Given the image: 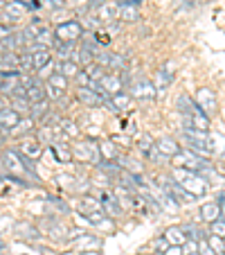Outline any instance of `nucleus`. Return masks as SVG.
Wrapping results in <instances>:
<instances>
[{
  "label": "nucleus",
  "instance_id": "nucleus-48",
  "mask_svg": "<svg viewBox=\"0 0 225 255\" xmlns=\"http://www.w3.org/2000/svg\"><path fill=\"white\" fill-rule=\"evenodd\" d=\"M0 251H5V244H0Z\"/></svg>",
  "mask_w": 225,
  "mask_h": 255
},
{
  "label": "nucleus",
  "instance_id": "nucleus-30",
  "mask_svg": "<svg viewBox=\"0 0 225 255\" xmlns=\"http://www.w3.org/2000/svg\"><path fill=\"white\" fill-rule=\"evenodd\" d=\"M180 228H182V233H185V237H187V240L201 242L203 237H205V235H203V231L196 226V224H185V226H180Z\"/></svg>",
  "mask_w": 225,
  "mask_h": 255
},
{
  "label": "nucleus",
  "instance_id": "nucleus-45",
  "mask_svg": "<svg viewBox=\"0 0 225 255\" xmlns=\"http://www.w3.org/2000/svg\"><path fill=\"white\" fill-rule=\"evenodd\" d=\"M11 34V29H9V25H5V23H0V41L2 39H7Z\"/></svg>",
  "mask_w": 225,
  "mask_h": 255
},
{
  "label": "nucleus",
  "instance_id": "nucleus-28",
  "mask_svg": "<svg viewBox=\"0 0 225 255\" xmlns=\"http://www.w3.org/2000/svg\"><path fill=\"white\" fill-rule=\"evenodd\" d=\"M20 154L27 156V158H36V156H41V144L34 142V140H25L20 144Z\"/></svg>",
  "mask_w": 225,
  "mask_h": 255
},
{
  "label": "nucleus",
  "instance_id": "nucleus-29",
  "mask_svg": "<svg viewBox=\"0 0 225 255\" xmlns=\"http://www.w3.org/2000/svg\"><path fill=\"white\" fill-rule=\"evenodd\" d=\"M9 102H11V109H14V111H18L20 116L32 111V102H29L27 97H9Z\"/></svg>",
  "mask_w": 225,
  "mask_h": 255
},
{
  "label": "nucleus",
  "instance_id": "nucleus-47",
  "mask_svg": "<svg viewBox=\"0 0 225 255\" xmlns=\"http://www.w3.org/2000/svg\"><path fill=\"white\" fill-rule=\"evenodd\" d=\"M7 2H9V0H0V7L5 9V7H7Z\"/></svg>",
  "mask_w": 225,
  "mask_h": 255
},
{
  "label": "nucleus",
  "instance_id": "nucleus-34",
  "mask_svg": "<svg viewBox=\"0 0 225 255\" xmlns=\"http://www.w3.org/2000/svg\"><path fill=\"white\" fill-rule=\"evenodd\" d=\"M48 233H50V237H54V240H61V237H66V226H63L61 222H52L50 224V228H48Z\"/></svg>",
  "mask_w": 225,
  "mask_h": 255
},
{
  "label": "nucleus",
  "instance_id": "nucleus-16",
  "mask_svg": "<svg viewBox=\"0 0 225 255\" xmlns=\"http://www.w3.org/2000/svg\"><path fill=\"white\" fill-rule=\"evenodd\" d=\"M99 201L108 217H117L122 212V206H120V201H117V197L113 192H108V190H104V192L99 194Z\"/></svg>",
  "mask_w": 225,
  "mask_h": 255
},
{
  "label": "nucleus",
  "instance_id": "nucleus-1",
  "mask_svg": "<svg viewBox=\"0 0 225 255\" xmlns=\"http://www.w3.org/2000/svg\"><path fill=\"white\" fill-rule=\"evenodd\" d=\"M171 178L176 183H180L187 192L192 194L194 199L196 197H203V194L210 190V183L207 178H203L198 172H189V169H182V167H173L171 169Z\"/></svg>",
  "mask_w": 225,
  "mask_h": 255
},
{
  "label": "nucleus",
  "instance_id": "nucleus-49",
  "mask_svg": "<svg viewBox=\"0 0 225 255\" xmlns=\"http://www.w3.org/2000/svg\"><path fill=\"white\" fill-rule=\"evenodd\" d=\"M189 255H198V253H189Z\"/></svg>",
  "mask_w": 225,
  "mask_h": 255
},
{
  "label": "nucleus",
  "instance_id": "nucleus-17",
  "mask_svg": "<svg viewBox=\"0 0 225 255\" xmlns=\"http://www.w3.org/2000/svg\"><path fill=\"white\" fill-rule=\"evenodd\" d=\"M77 100L81 102V104L90 106V109H95V106H101V104H104V100H101V97L97 95V93L92 91L90 86H79V88H77Z\"/></svg>",
  "mask_w": 225,
  "mask_h": 255
},
{
  "label": "nucleus",
  "instance_id": "nucleus-44",
  "mask_svg": "<svg viewBox=\"0 0 225 255\" xmlns=\"http://www.w3.org/2000/svg\"><path fill=\"white\" fill-rule=\"evenodd\" d=\"M50 201H52V206H54V208H59L61 212H68V203H63L61 199H50Z\"/></svg>",
  "mask_w": 225,
  "mask_h": 255
},
{
  "label": "nucleus",
  "instance_id": "nucleus-46",
  "mask_svg": "<svg viewBox=\"0 0 225 255\" xmlns=\"http://www.w3.org/2000/svg\"><path fill=\"white\" fill-rule=\"evenodd\" d=\"M219 201H221V210L225 212V194H221V199H219Z\"/></svg>",
  "mask_w": 225,
  "mask_h": 255
},
{
  "label": "nucleus",
  "instance_id": "nucleus-8",
  "mask_svg": "<svg viewBox=\"0 0 225 255\" xmlns=\"http://www.w3.org/2000/svg\"><path fill=\"white\" fill-rule=\"evenodd\" d=\"M196 104L201 106V111L205 113V116H214L216 111H219V100H216V93L212 91V88H198L196 93Z\"/></svg>",
  "mask_w": 225,
  "mask_h": 255
},
{
  "label": "nucleus",
  "instance_id": "nucleus-11",
  "mask_svg": "<svg viewBox=\"0 0 225 255\" xmlns=\"http://www.w3.org/2000/svg\"><path fill=\"white\" fill-rule=\"evenodd\" d=\"M29 57H32V68L34 70H43L45 66H50L52 63V50L50 48H39V45H34L32 52H29Z\"/></svg>",
  "mask_w": 225,
  "mask_h": 255
},
{
  "label": "nucleus",
  "instance_id": "nucleus-19",
  "mask_svg": "<svg viewBox=\"0 0 225 255\" xmlns=\"http://www.w3.org/2000/svg\"><path fill=\"white\" fill-rule=\"evenodd\" d=\"M221 215H223V210H221V203L219 201H207V203H203V206H201V219L205 224L216 222Z\"/></svg>",
  "mask_w": 225,
  "mask_h": 255
},
{
  "label": "nucleus",
  "instance_id": "nucleus-36",
  "mask_svg": "<svg viewBox=\"0 0 225 255\" xmlns=\"http://www.w3.org/2000/svg\"><path fill=\"white\" fill-rule=\"evenodd\" d=\"M210 246L216 251V255H223L225 253V237H219V235H212L210 240Z\"/></svg>",
  "mask_w": 225,
  "mask_h": 255
},
{
  "label": "nucleus",
  "instance_id": "nucleus-9",
  "mask_svg": "<svg viewBox=\"0 0 225 255\" xmlns=\"http://www.w3.org/2000/svg\"><path fill=\"white\" fill-rule=\"evenodd\" d=\"M72 156L86 160V163H95V165L101 163V151L95 142H81L77 147H72Z\"/></svg>",
  "mask_w": 225,
  "mask_h": 255
},
{
  "label": "nucleus",
  "instance_id": "nucleus-14",
  "mask_svg": "<svg viewBox=\"0 0 225 255\" xmlns=\"http://www.w3.org/2000/svg\"><path fill=\"white\" fill-rule=\"evenodd\" d=\"M155 147H158V151L164 156V158H173V156H178L182 151V147L178 144V140L169 138V135H162V138L155 142Z\"/></svg>",
  "mask_w": 225,
  "mask_h": 255
},
{
  "label": "nucleus",
  "instance_id": "nucleus-2",
  "mask_svg": "<svg viewBox=\"0 0 225 255\" xmlns=\"http://www.w3.org/2000/svg\"><path fill=\"white\" fill-rule=\"evenodd\" d=\"M182 142L187 144L185 149L194 151V154L203 156V158L214 156V151H212V133L210 131H207V133H201V131H185L182 129Z\"/></svg>",
  "mask_w": 225,
  "mask_h": 255
},
{
  "label": "nucleus",
  "instance_id": "nucleus-7",
  "mask_svg": "<svg viewBox=\"0 0 225 255\" xmlns=\"http://www.w3.org/2000/svg\"><path fill=\"white\" fill-rule=\"evenodd\" d=\"M27 11H29V5H25L23 0H9V2H7V7L2 9V23H5V25L20 23V20H25Z\"/></svg>",
  "mask_w": 225,
  "mask_h": 255
},
{
  "label": "nucleus",
  "instance_id": "nucleus-3",
  "mask_svg": "<svg viewBox=\"0 0 225 255\" xmlns=\"http://www.w3.org/2000/svg\"><path fill=\"white\" fill-rule=\"evenodd\" d=\"M173 167H182V169H189V172H210V163H207V158H203V156H198V154H194V151H189V149H185L182 147V151L178 156H173Z\"/></svg>",
  "mask_w": 225,
  "mask_h": 255
},
{
  "label": "nucleus",
  "instance_id": "nucleus-10",
  "mask_svg": "<svg viewBox=\"0 0 225 255\" xmlns=\"http://www.w3.org/2000/svg\"><path fill=\"white\" fill-rule=\"evenodd\" d=\"M153 84H155L158 95H164V93L171 88V84H173V66H171V63H167L164 68H160V70L155 72V75H153Z\"/></svg>",
  "mask_w": 225,
  "mask_h": 255
},
{
  "label": "nucleus",
  "instance_id": "nucleus-37",
  "mask_svg": "<svg viewBox=\"0 0 225 255\" xmlns=\"http://www.w3.org/2000/svg\"><path fill=\"white\" fill-rule=\"evenodd\" d=\"M61 129L66 131L70 138H77V135H79V127L75 125L72 120H68V118H66V120H61Z\"/></svg>",
  "mask_w": 225,
  "mask_h": 255
},
{
  "label": "nucleus",
  "instance_id": "nucleus-31",
  "mask_svg": "<svg viewBox=\"0 0 225 255\" xmlns=\"http://www.w3.org/2000/svg\"><path fill=\"white\" fill-rule=\"evenodd\" d=\"M212 151H214V156H219V158H225V138L223 135L212 133Z\"/></svg>",
  "mask_w": 225,
  "mask_h": 255
},
{
  "label": "nucleus",
  "instance_id": "nucleus-23",
  "mask_svg": "<svg viewBox=\"0 0 225 255\" xmlns=\"http://www.w3.org/2000/svg\"><path fill=\"white\" fill-rule=\"evenodd\" d=\"M27 100L32 102V104H36V102L45 100V86H43V84L34 79V82L27 86Z\"/></svg>",
  "mask_w": 225,
  "mask_h": 255
},
{
  "label": "nucleus",
  "instance_id": "nucleus-6",
  "mask_svg": "<svg viewBox=\"0 0 225 255\" xmlns=\"http://www.w3.org/2000/svg\"><path fill=\"white\" fill-rule=\"evenodd\" d=\"M182 129L207 133V131H210V116H205V113L201 111V106H198L196 111H192L189 116H182Z\"/></svg>",
  "mask_w": 225,
  "mask_h": 255
},
{
  "label": "nucleus",
  "instance_id": "nucleus-40",
  "mask_svg": "<svg viewBox=\"0 0 225 255\" xmlns=\"http://www.w3.org/2000/svg\"><path fill=\"white\" fill-rule=\"evenodd\" d=\"M198 255H216V251L210 246V242L201 240L198 242Z\"/></svg>",
  "mask_w": 225,
  "mask_h": 255
},
{
  "label": "nucleus",
  "instance_id": "nucleus-15",
  "mask_svg": "<svg viewBox=\"0 0 225 255\" xmlns=\"http://www.w3.org/2000/svg\"><path fill=\"white\" fill-rule=\"evenodd\" d=\"M101 88H104L106 93H108L110 97L115 95V93H120L122 88H124V79H122V75H117V72H110V75H104V77L99 79Z\"/></svg>",
  "mask_w": 225,
  "mask_h": 255
},
{
  "label": "nucleus",
  "instance_id": "nucleus-32",
  "mask_svg": "<svg viewBox=\"0 0 225 255\" xmlns=\"http://www.w3.org/2000/svg\"><path fill=\"white\" fill-rule=\"evenodd\" d=\"M48 111H50V104H48V100H41V102H36V104H32V118H45L48 116Z\"/></svg>",
  "mask_w": 225,
  "mask_h": 255
},
{
  "label": "nucleus",
  "instance_id": "nucleus-26",
  "mask_svg": "<svg viewBox=\"0 0 225 255\" xmlns=\"http://www.w3.org/2000/svg\"><path fill=\"white\" fill-rule=\"evenodd\" d=\"M99 151H101V160H108V163L120 158V151H117V147L110 142V140H106V142L99 144Z\"/></svg>",
  "mask_w": 225,
  "mask_h": 255
},
{
  "label": "nucleus",
  "instance_id": "nucleus-27",
  "mask_svg": "<svg viewBox=\"0 0 225 255\" xmlns=\"http://www.w3.org/2000/svg\"><path fill=\"white\" fill-rule=\"evenodd\" d=\"M131 102H133V97L129 95V93H124V91H120V93H115V95L110 97V104L115 106L117 111H126L131 106Z\"/></svg>",
  "mask_w": 225,
  "mask_h": 255
},
{
  "label": "nucleus",
  "instance_id": "nucleus-13",
  "mask_svg": "<svg viewBox=\"0 0 225 255\" xmlns=\"http://www.w3.org/2000/svg\"><path fill=\"white\" fill-rule=\"evenodd\" d=\"M120 20L122 23H138L140 20L138 0H122L120 2Z\"/></svg>",
  "mask_w": 225,
  "mask_h": 255
},
{
  "label": "nucleus",
  "instance_id": "nucleus-5",
  "mask_svg": "<svg viewBox=\"0 0 225 255\" xmlns=\"http://www.w3.org/2000/svg\"><path fill=\"white\" fill-rule=\"evenodd\" d=\"M54 39L59 43H77L83 39V27L79 20H66L54 27Z\"/></svg>",
  "mask_w": 225,
  "mask_h": 255
},
{
  "label": "nucleus",
  "instance_id": "nucleus-18",
  "mask_svg": "<svg viewBox=\"0 0 225 255\" xmlns=\"http://www.w3.org/2000/svg\"><path fill=\"white\" fill-rule=\"evenodd\" d=\"M14 233L18 240H39L41 237V231L34 226L32 222H18L14 228Z\"/></svg>",
  "mask_w": 225,
  "mask_h": 255
},
{
  "label": "nucleus",
  "instance_id": "nucleus-25",
  "mask_svg": "<svg viewBox=\"0 0 225 255\" xmlns=\"http://www.w3.org/2000/svg\"><path fill=\"white\" fill-rule=\"evenodd\" d=\"M97 210H104L101 208V201L99 199H92V197H83L81 201H79V212H83V215H90V212H97Z\"/></svg>",
  "mask_w": 225,
  "mask_h": 255
},
{
  "label": "nucleus",
  "instance_id": "nucleus-20",
  "mask_svg": "<svg viewBox=\"0 0 225 255\" xmlns=\"http://www.w3.org/2000/svg\"><path fill=\"white\" fill-rule=\"evenodd\" d=\"M18 122H20V113L14 111L11 106H7V109L0 111V129H14Z\"/></svg>",
  "mask_w": 225,
  "mask_h": 255
},
{
  "label": "nucleus",
  "instance_id": "nucleus-41",
  "mask_svg": "<svg viewBox=\"0 0 225 255\" xmlns=\"http://www.w3.org/2000/svg\"><path fill=\"white\" fill-rule=\"evenodd\" d=\"M14 129H16V131H14V133H16V135H18V133H25V129H27V131H29V129H32V120H27V122H23V120H20V122H18V125H16V127H14Z\"/></svg>",
  "mask_w": 225,
  "mask_h": 255
},
{
  "label": "nucleus",
  "instance_id": "nucleus-33",
  "mask_svg": "<svg viewBox=\"0 0 225 255\" xmlns=\"http://www.w3.org/2000/svg\"><path fill=\"white\" fill-rule=\"evenodd\" d=\"M86 72H88V77H90V82H99V79L106 75L104 68H101L99 63H95V61H92L90 66H86Z\"/></svg>",
  "mask_w": 225,
  "mask_h": 255
},
{
  "label": "nucleus",
  "instance_id": "nucleus-24",
  "mask_svg": "<svg viewBox=\"0 0 225 255\" xmlns=\"http://www.w3.org/2000/svg\"><path fill=\"white\" fill-rule=\"evenodd\" d=\"M57 72L66 75L68 79H70V77L77 79V75L81 72V66H79V63H75V61H59L57 63Z\"/></svg>",
  "mask_w": 225,
  "mask_h": 255
},
{
  "label": "nucleus",
  "instance_id": "nucleus-12",
  "mask_svg": "<svg viewBox=\"0 0 225 255\" xmlns=\"http://www.w3.org/2000/svg\"><path fill=\"white\" fill-rule=\"evenodd\" d=\"M97 18L101 25H108L120 18V2H101L97 9Z\"/></svg>",
  "mask_w": 225,
  "mask_h": 255
},
{
  "label": "nucleus",
  "instance_id": "nucleus-42",
  "mask_svg": "<svg viewBox=\"0 0 225 255\" xmlns=\"http://www.w3.org/2000/svg\"><path fill=\"white\" fill-rule=\"evenodd\" d=\"M153 246H155V251H158V253H164V251L169 249V242L164 240V237H160V240H155Z\"/></svg>",
  "mask_w": 225,
  "mask_h": 255
},
{
  "label": "nucleus",
  "instance_id": "nucleus-39",
  "mask_svg": "<svg viewBox=\"0 0 225 255\" xmlns=\"http://www.w3.org/2000/svg\"><path fill=\"white\" fill-rule=\"evenodd\" d=\"M52 149H54V154H57L59 160H70V158H72V154L66 149V144H57V142H54Z\"/></svg>",
  "mask_w": 225,
  "mask_h": 255
},
{
  "label": "nucleus",
  "instance_id": "nucleus-4",
  "mask_svg": "<svg viewBox=\"0 0 225 255\" xmlns=\"http://www.w3.org/2000/svg\"><path fill=\"white\" fill-rule=\"evenodd\" d=\"M129 95L135 97V100H155L158 97V91H155V84L151 79H147L144 75H138L135 79H131L129 84Z\"/></svg>",
  "mask_w": 225,
  "mask_h": 255
},
{
  "label": "nucleus",
  "instance_id": "nucleus-50",
  "mask_svg": "<svg viewBox=\"0 0 225 255\" xmlns=\"http://www.w3.org/2000/svg\"><path fill=\"white\" fill-rule=\"evenodd\" d=\"M0 133H2V131H0Z\"/></svg>",
  "mask_w": 225,
  "mask_h": 255
},
{
  "label": "nucleus",
  "instance_id": "nucleus-21",
  "mask_svg": "<svg viewBox=\"0 0 225 255\" xmlns=\"http://www.w3.org/2000/svg\"><path fill=\"white\" fill-rule=\"evenodd\" d=\"M164 240L169 242V246H182L187 242V237H185V233H182L180 226H171L164 231Z\"/></svg>",
  "mask_w": 225,
  "mask_h": 255
},
{
  "label": "nucleus",
  "instance_id": "nucleus-51",
  "mask_svg": "<svg viewBox=\"0 0 225 255\" xmlns=\"http://www.w3.org/2000/svg\"><path fill=\"white\" fill-rule=\"evenodd\" d=\"M223 255H225V253H223Z\"/></svg>",
  "mask_w": 225,
  "mask_h": 255
},
{
  "label": "nucleus",
  "instance_id": "nucleus-43",
  "mask_svg": "<svg viewBox=\"0 0 225 255\" xmlns=\"http://www.w3.org/2000/svg\"><path fill=\"white\" fill-rule=\"evenodd\" d=\"M162 255H185V253H182V246H169Z\"/></svg>",
  "mask_w": 225,
  "mask_h": 255
},
{
  "label": "nucleus",
  "instance_id": "nucleus-35",
  "mask_svg": "<svg viewBox=\"0 0 225 255\" xmlns=\"http://www.w3.org/2000/svg\"><path fill=\"white\" fill-rule=\"evenodd\" d=\"M138 147H140V151H142V154H151V151L155 149V144H153V140L149 138V135H142V138L138 140Z\"/></svg>",
  "mask_w": 225,
  "mask_h": 255
},
{
  "label": "nucleus",
  "instance_id": "nucleus-38",
  "mask_svg": "<svg viewBox=\"0 0 225 255\" xmlns=\"http://www.w3.org/2000/svg\"><path fill=\"white\" fill-rule=\"evenodd\" d=\"M210 231H212V235L225 237V219H223V217H219L216 222H212V224H210Z\"/></svg>",
  "mask_w": 225,
  "mask_h": 255
},
{
  "label": "nucleus",
  "instance_id": "nucleus-22",
  "mask_svg": "<svg viewBox=\"0 0 225 255\" xmlns=\"http://www.w3.org/2000/svg\"><path fill=\"white\" fill-rule=\"evenodd\" d=\"M45 84H48L50 88H54L57 93H66V88H68V77H66V75H61V72H52V75L45 79Z\"/></svg>",
  "mask_w": 225,
  "mask_h": 255
}]
</instances>
